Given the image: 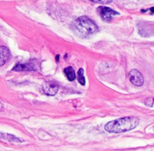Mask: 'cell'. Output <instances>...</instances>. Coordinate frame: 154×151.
Here are the masks:
<instances>
[{"label":"cell","mask_w":154,"mask_h":151,"mask_svg":"<svg viewBox=\"0 0 154 151\" xmlns=\"http://www.w3.org/2000/svg\"><path fill=\"white\" fill-rule=\"evenodd\" d=\"M139 123V119L134 116L120 118L109 122L104 128L109 133H122L134 129Z\"/></svg>","instance_id":"6da1fadb"},{"label":"cell","mask_w":154,"mask_h":151,"mask_svg":"<svg viewBox=\"0 0 154 151\" xmlns=\"http://www.w3.org/2000/svg\"><path fill=\"white\" fill-rule=\"evenodd\" d=\"M75 27L79 32L85 35L94 33L98 29L95 23L85 16L80 17L77 19Z\"/></svg>","instance_id":"7a4b0ae2"},{"label":"cell","mask_w":154,"mask_h":151,"mask_svg":"<svg viewBox=\"0 0 154 151\" xmlns=\"http://www.w3.org/2000/svg\"><path fill=\"white\" fill-rule=\"evenodd\" d=\"M129 80L136 86H141L143 84V77L142 74L137 69H131L129 72Z\"/></svg>","instance_id":"3957f363"},{"label":"cell","mask_w":154,"mask_h":151,"mask_svg":"<svg viewBox=\"0 0 154 151\" xmlns=\"http://www.w3.org/2000/svg\"><path fill=\"white\" fill-rule=\"evenodd\" d=\"M100 16L103 18V20H106V21H109L115 15H119V14L118 12L111 9L110 8H108V7H101V8H100Z\"/></svg>","instance_id":"277c9868"},{"label":"cell","mask_w":154,"mask_h":151,"mask_svg":"<svg viewBox=\"0 0 154 151\" xmlns=\"http://www.w3.org/2000/svg\"><path fill=\"white\" fill-rule=\"evenodd\" d=\"M11 56V51L7 47L0 46V66H3Z\"/></svg>","instance_id":"5b68a950"},{"label":"cell","mask_w":154,"mask_h":151,"mask_svg":"<svg viewBox=\"0 0 154 151\" xmlns=\"http://www.w3.org/2000/svg\"><path fill=\"white\" fill-rule=\"evenodd\" d=\"M57 90H58V85L52 82H46L43 85V91L47 95H54L57 92Z\"/></svg>","instance_id":"8992f818"},{"label":"cell","mask_w":154,"mask_h":151,"mask_svg":"<svg viewBox=\"0 0 154 151\" xmlns=\"http://www.w3.org/2000/svg\"><path fill=\"white\" fill-rule=\"evenodd\" d=\"M34 65L31 63H26V64H17L15 65L12 70L14 71H28V70H35Z\"/></svg>","instance_id":"52a82bcc"},{"label":"cell","mask_w":154,"mask_h":151,"mask_svg":"<svg viewBox=\"0 0 154 151\" xmlns=\"http://www.w3.org/2000/svg\"><path fill=\"white\" fill-rule=\"evenodd\" d=\"M64 73L66 75V78L68 79V80L73 81L75 79V71H74L73 68L71 67V66H68V67L65 68Z\"/></svg>","instance_id":"ba28073f"},{"label":"cell","mask_w":154,"mask_h":151,"mask_svg":"<svg viewBox=\"0 0 154 151\" xmlns=\"http://www.w3.org/2000/svg\"><path fill=\"white\" fill-rule=\"evenodd\" d=\"M78 81L82 85H84L85 84V79L84 77V70L82 68L78 71Z\"/></svg>","instance_id":"9c48e42d"},{"label":"cell","mask_w":154,"mask_h":151,"mask_svg":"<svg viewBox=\"0 0 154 151\" xmlns=\"http://www.w3.org/2000/svg\"><path fill=\"white\" fill-rule=\"evenodd\" d=\"M91 2H96V3H100V4H109L112 2V0H89Z\"/></svg>","instance_id":"30bf717a"},{"label":"cell","mask_w":154,"mask_h":151,"mask_svg":"<svg viewBox=\"0 0 154 151\" xmlns=\"http://www.w3.org/2000/svg\"><path fill=\"white\" fill-rule=\"evenodd\" d=\"M153 103H154V99L152 98H148L147 100H146V102H145L146 105L148 106H152V104H153Z\"/></svg>","instance_id":"8fae6325"},{"label":"cell","mask_w":154,"mask_h":151,"mask_svg":"<svg viewBox=\"0 0 154 151\" xmlns=\"http://www.w3.org/2000/svg\"><path fill=\"white\" fill-rule=\"evenodd\" d=\"M150 11H152V13H154V7H153V8H150Z\"/></svg>","instance_id":"7c38bea8"}]
</instances>
